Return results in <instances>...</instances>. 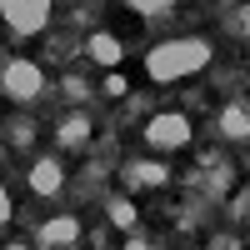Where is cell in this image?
Wrapping results in <instances>:
<instances>
[{
    "instance_id": "obj_1",
    "label": "cell",
    "mask_w": 250,
    "mask_h": 250,
    "mask_svg": "<svg viewBox=\"0 0 250 250\" xmlns=\"http://www.w3.org/2000/svg\"><path fill=\"white\" fill-rule=\"evenodd\" d=\"M210 40L205 35H175V40H160V45L145 55V75L155 80V85H170V80H185L210 65Z\"/></svg>"
},
{
    "instance_id": "obj_2",
    "label": "cell",
    "mask_w": 250,
    "mask_h": 250,
    "mask_svg": "<svg viewBox=\"0 0 250 250\" xmlns=\"http://www.w3.org/2000/svg\"><path fill=\"white\" fill-rule=\"evenodd\" d=\"M0 95L15 100V105L40 100L45 95V70H40V60H5V65H0Z\"/></svg>"
},
{
    "instance_id": "obj_3",
    "label": "cell",
    "mask_w": 250,
    "mask_h": 250,
    "mask_svg": "<svg viewBox=\"0 0 250 250\" xmlns=\"http://www.w3.org/2000/svg\"><path fill=\"white\" fill-rule=\"evenodd\" d=\"M140 135H145L150 150H185L190 135H195V125H190V115H185V110H155L150 120H145Z\"/></svg>"
},
{
    "instance_id": "obj_4",
    "label": "cell",
    "mask_w": 250,
    "mask_h": 250,
    "mask_svg": "<svg viewBox=\"0 0 250 250\" xmlns=\"http://www.w3.org/2000/svg\"><path fill=\"white\" fill-rule=\"evenodd\" d=\"M55 15V0H0V20L15 35H40Z\"/></svg>"
},
{
    "instance_id": "obj_5",
    "label": "cell",
    "mask_w": 250,
    "mask_h": 250,
    "mask_svg": "<svg viewBox=\"0 0 250 250\" xmlns=\"http://www.w3.org/2000/svg\"><path fill=\"white\" fill-rule=\"evenodd\" d=\"M75 240H80V220L75 215H55V220H45L35 230V245L40 250H70Z\"/></svg>"
},
{
    "instance_id": "obj_6",
    "label": "cell",
    "mask_w": 250,
    "mask_h": 250,
    "mask_svg": "<svg viewBox=\"0 0 250 250\" xmlns=\"http://www.w3.org/2000/svg\"><path fill=\"white\" fill-rule=\"evenodd\" d=\"M30 190L35 195H60L65 190V165L55 155H35L30 160Z\"/></svg>"
},
{
    "instance_id": "obj_7",
    "label": "cell",
    "mask_w": 250,
    "mask_h": 250,
    "mask_svg": "<svg viewBox=\"0 0 250 250\" xmlns=\"http://www.w3.org/2000/svg\"><path fill=\"white\" fill-rule=\"evenodd\" d=\"M85 55L95 60V65H105V70H115L120 60H125V45H120V40H115L110 30H95V35L85 40Z\"/></svg>"
},
{
    "instance_id": "obj_8",
    "label": "cell",
    "mask_w": 250,
    "mask_h": 250,
    "mask_svg": "<svg viewBox=\"0 0 250 250\" xmlns=\"http://www.w3.org/2000/svg\"><path fill=\"white\" fill-rule=\"evenodd\" d=\"M120 180L125 185H165V180H170V165H160V160H130L120 170Z\"/></svg>"
},
{
    "instance_id": "obj_9",
    "label": "cell",
    "mask_w": 250,
    "mask_h": 250,
    "mask_svg": "<svg viewBox=\"0 0 250 250\" xmlns=\"http://www.w3.org/2000/svg\"><path fill=\"white\" fill-rule=\"evenodd\" d=\"M55 140L65 145V150H75V145H85V140H90V115H85V110H70L65 120L55 125Z\"/></svg>"
},
{
    "instance_id": "obj_10",
    "label": "cell",
    "mask_w": 250,
    "mask_h": 250,
    "mask_svg": "<svg viewBox=\"0 0 250 250\" xmlns=\"http://www.w3.org/2000/svg\"><path fill=\"white\" fill-rule=\"evenodd\" d=\"M220 135L225 140H250V110L245 105H225L220 110Z\"/></svg>"
},
{
    "instance_id": "obj_11",
    "label": "cell",
    "mask_w": 250,
    "mask_h": 250,
    "mask_svg": "<svg viewBox=\"0 0 250 250\" xmlns=\"http://www.w3.org/2000/svg\"><path fill=\"white\" fill-rule=\"evenodd\" d=\"M105 205H110V220H115V225H125V230H130V225L140 220V215H135V205H130V200H125V195H110Z\"/></svg>"
},
{
    "instance_id": "obj_12",
    "label": "cell",
    "mask_w": 250,
    "mask_h": 250,
    "mask_svg": "<svg viewBox=\"0 0 250 250\" xmlns=\"http://www.w3.org/2000/svg\"><path fill=\"white\" fill-rule=\"evenodd\" d=\"M5 125H10V140H15V145H30V140H35V120L15 115V120H5Z\"/></svg>"
},
{
    "instance_id": "obj_13",
    "label": "cell",
    "mask_w": 250,
    "mask_h": 250,
    "mask_svg": "<svg viewBox=\"0 0 250 250\" xmlns=\"http://www.w3.org/2000/svg\"><path fill=\"white\" fill-rule=\"evenodd\" d=\"M125 5H130L135 15H160V10H170L175 0H125Z\"/></svg>"
},
{
    "instance_id": "obj_14",
    "label": "cell",
    "mask_w": 250,
    "mask_h": 250,
    "mask_svg": "<svg viewBox=\"0 0 250 250\" xmlns=\"http://www.w3.org/2000/svg\"><path fill=\"white\" fill-rule=\"evenodd\" d=\"M230 215H235V220H250V190H240V195L230 200Z\"/></svg>"
},
{
    "instance_id": "obj_15",
    "label": "cell",
    "mask_w": 250,
    "mask_h": 250,
    "mask_svg": "<svg viewBox=\"0 0 250 250\" xmlns=\"http://www.w3.org/2000/svg\"><path fill=\"white\" fill-rule=\"evenodd\" d=\"M125 90H130V85H125V75L110 70V75H105V95H125Z\"/></svg>"
},
{
    "instance_id": "obj_16",
    "label": "cell",
    "mask_w": 250,
    "mask_h": 250,
    "mask_svg": "<svg viewBox=\"0 0 250 250\" xmlns=\"http://www.w3.org/2000/svg\"><path fill=\"white\" fill-rule=\"evenodd\" d=\"M10 215H15V200H10L5 185H0V225H10Z\"/></svg>"
},
{
    "instance_id": "obj_17",
    "label": "cell",
    "mask_w": 250,
    "mask_h": 250,
    "mask_svg": "<svg viewBox=\"0 0 250 250\" xmlns=\"http://www.w3.org/2000/svg\"><path fill=\"white\" fill-rule=\"evenodd\" d=\"M65 95H70V100H85V85H80V75H70V80H65Z\"/></svg>"
},
{
    "instance_id": "obj_18",
    "label": "cell",
    "mask_w": 250,
    "mask_h": 250,
    "mask_svg": "<svg viewBox=\"0 0 250 250\" xmlns=\"http://www.w3.org/2000/svg\"><path fill=\"white\" fill-rule=\"evenodd\" d=\"M125 250H150V240H125Z\"/></svg>"
},
{
    "instance_id": "obj_19",
    "label": "cell",
    "mask_w": 250,
    "mask_h": 250,
    "mask_svg": "<svg viewBox=\"0 0 250 250\" xmlns=\"http://www.w3.org/2000/svg\"><path fill=\"white\" fill-rule=\"evenodd\" d=\"M240 30H245V40H250V5H245V20H240Z\"/></svg>"
},
{
    "instance_id": "obj_20",
    "label": "cell",
    "mask_w": 250,
    "mask_h": 250,
    "mask_svg": "<svg viewBox=\"0 0 250 250\" xmlns=\"http://www.w3.org/2000/svg\"><path fill=\"white\" fill-rule=\"evenodd\" d=\"M5 250H30V245H25V240H10V245H5Z\"/></svg>"
}]
</instances>
